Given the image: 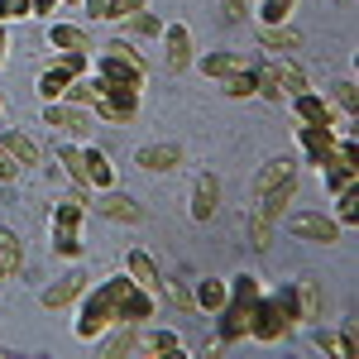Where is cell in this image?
<instances>
[{
  "label": "cell",
  "instance_id": "1",
  "mask_svg": "<svg viewBox=\"0 0 359 359\" xmlns=\"http://www.w3.org/2000/svg\"><path fill=\"white\" fill-rule=\"evenodd\" d=\"M77 340L82 345H96L111 326H139V321H154L158 316V302L149 287H139L130 273H111L101 278L96 287L86 283V292L77 297Z\"/></svg>",
  "mask_w": 359,
  "mask_h": 359
},
{
  "label": "cell",
  "instance_id": "2",
  "mask_svg": "<svg viewBox=\"0 0 359 359\" xmlns=\"http://www.w3.org/2000/svg\"><path fill=\"white\" fill-rule=\"evenodd\" d=\"M302 326V306H297V287H278V292H259L254 302V321H249V340H264V345H278V340H292Z\"/></svg>",
  "mask_w": 359,
  "mask_h": 359
},
{
  "label": "cell",
  "instance_id": "3",
  "mask_svg": "<svg viewBox=\"0 0 359 359\" xmlns=\"http://www.w3.org/2000/svg\"><path fill=\"white\" fill-rule=\"evenodd\" d=\"M259 292H264V283H259L254 273H235V278H230V297H225V306L216 311V321H221L216 340H221L225 350H230L235 340H249V321H254V302H259Z\"/></svg>",
  "mask_w": 359,
  "mask_h": 359
},
{
  "label": "cell",
  "instance_id": "4",
  "mask_svg": "<svg viewBox=\"0 0 359 359\" xmlns=\"http://www.w3.org/2000/svg\"><path fill=\"white\" fill-rule=\"evenodd\" d=\"M287 230H292L297 240H306V245H326V249L345 240L340 221L326 216V211H292V216H287Z\"/></svg>",
  "mask_w": 359,
  "mask_h": 359
},
{
  "label": "cell",
  "instance_id": "5",
  "mask_svg": "<svg viewBox=\"0 0 359 359\" xmlns=\"http://www.w3.org/2000/svg\"><path fill=\"white\" fill-rule=\"evenodd\" d=\"M43 125L57 130V135H67V139H86L96 130V115L86 111V106H72V101H48L43 106Z\"/></svg>",
  "mask_w": 359,
  "mask_h": 359
},
{
  "label": "cell",
  "instance_id": "6",
  "mask_svg": "<svg viewBox=\"0 0 359 359\" xmlns=\"http://www.w3.org/2000/svg\"><path fill=\"white\" fill-rule=\"evenodd\" d=\"M335 139H340L335 125H302V130H297V144H302V154H306L311 168H326L335 158Z\"/></svg>",
  "mask_w": 359,
  "mask_h": 359
},
{
  "label": "cell",
  "instance_id": "7",
  "mask_svg": "<svg viewBox=\"0 0 359 359\" xmlns=\"http://www.w3.org/2000/svg\"><path fill=\"white\" fill-rule=\"evenodd\" d=\"M297 187H302V177L292 172V177H283V182H273L264 196H254V211L259 216H269V221H283L287 216V206L297 201Z\"/></svg>",
  "mask_w": 359,
  "mask_h": 359
},
{
  "label": "cell",
  "instance_id": "8",
  "mask_svg": "<svg viewBox=\"0 0 359 359\" xmlns=\"http://www.w3.org/2000/svg\"><path fill=\"white\" fill-rule=\"evenodd\" d=\"M163 48H168V67L172 72H187L192 67V57H196V48H192V29L187 25H163Z\"/></svg>",
  "mask_w": 359,
  "mask_h": 359
},
{
  "label": "cell",
  "instance_id": "9",
  "mask_svg": "<svg viewBox=\"0 0 359 359\" xmlns=\"http://www.w3.org/2000/svg\"><path fill=\"white\" fill-rule=\"evenodd\" d=\"M82 177L86 187H96V192H106V187H115V163L106 149H96V144H82Z\"/></svg>",
  "mask_w": 359,
  "mask_h": 359
},
{
  "label": "cell",
  "instance_id": "10",
  "mask_svg": "<svg viewBox=\"0 0 359 359\" xmlns=\"http://www.w3.org/2000/svg\"><path fill=\"white\" fill-rule=\"evenodd\" d=\"M292 115H297V125H335V106L311 86L292 96Z\"/></svg>",
  "mask_w": 359,
  "mask_h": 359
},
{
  "label": "cell",
  "instance_id": "11",
  "mask_svg": "<svg viewBox=\"0 0 359 359\" xmlns=\"http://www.w3.org/2000/svg\"><path fill=\"white\" fill-rule=\"evenodd\" d=\"M86 283H91V278H86L82 269L62 273V278L53 283V287H43V306H48V311H62V306H77V297L86 292Z\"/></svg>",
  "mask_w": 359,
  "mask_h": 359
},
{
  "label": "cell",
  "instance_id": "12",
  "mask_svg": "<svg viewBox=\"0 0 359 359\" xmlns=\"http://www.w3.org/2000/svg\"><path fill=\"white\" fill-rule=\"evenodd\" d=\"M216 211H221V182H216V172H201L196 177V192H192V221L211 225Z\"/></svg>",
  "mask_w": 359,
  "mask_h": 359
},
{
  "label": "cell",
  "instance_id": "13",
  "mask_svg": "<svg viewBox=\"0 0 359 359\" xmlns=\"http://www.w3.org/2000/svg\"><path fill=\"white\" fill-rule=\"evenodd\" d=\"M48 43H53L57 53H96L91 29H86V25H67V20L48 25Z\"/></svg>",
  "mask_w": 359,
  "mask_h": 359
},
{
  "label": "cell",
  "instance_id": "14",
  "mask_svg": "<svg viewBox=\"0 0 359 359\" xmlns=\"http://www.w3.org/2000/svg\"><path fill=\"white\" fill-rule=\"evenodd\" d=\"M135 168H144V172H172V168H182V149L177 144H144V149H135Z\"/></svg>",
  "mask_w": 359,
  "mask_h": 359
},
{
  "label": "cell",
  "instance_id": "15",
  "mask_svg": "<svg viewBox=\"0 0 359 359\" xmlns=\"http://www.w3.org/2000/svg\"><path fill=\"white\" fill-rule=\"evenodd\" d=\"M106 221H120V225H139L144 221V206H139L135 196H125V192H115V187H106L101 192V206H96Z\"/></svg>",
  "mask_w": 359,
  "mask_h": 359
},
{
  "label": "cell",
  "instance_id": "16",
  "mask_svg": "<svg viewBox=\"0 0 359 359\" xmlns=\"http://www.w3.org/2000/svg\"><path fill=\"white\" fill-rule=\"evenodd\" d=\"M254 57H240V53H201L192 57V67L201 72V77H216V82H225L230 72H240V67H249Z\"/></svg>",
  "mask_w": 359,
  "mask_h": 359
},
{
  "label": "cell",
  "instance_id": "17",
  "mask_svg": "<svg viewBox=\"0 0 359 359\" xmlns=\"http://www.w3.org/2000/svg\"><path fill=\"white\" fill-rule=\"evenodd\" d=\"M259 48L264 53H297L302 48V34L292 25H259Z\"/></svg>",
  "mask_w": 359,
  "mask_h": 359
},
{
  "label": "cell",
  "instance_id": "18",
  "mask_svg": "<svg viewBox=\"0 0 359 359\" xmlns=\"http://www.w3.org/2000/svg\"><path fill=\"white\" fill-rule=\"evenodd\" d=\"M86 221V196H62V201H53V216H48V225L53 230H82Z\"/></svg>",
  "mask_w": 359,
  "mask_h": 359
},
{
  "label": "cell",
  "instance_id": "19",
  "mask_svg": "<svg viewBox=\"0 0 359 359\" xmlns=\"http://www.w3.org/2000/svg\"><path fill=\"white\" fill-rule=\"evenodd\" d=\"M192 297H196V311H206V316H216L225 306V297H230V283H221V278H201L192 287Z\"/></svg>",
  "mask_w": 359,
  "mask_h": 359
},
{
  "label": "cell",
  "instance_id": "20",
  "mask_svg": "<svg viewBox=\"0 0 359 359\" xmlns=\"http://www.w3.org/2000/svg\"><path fill=\"white\" fill-rule=\"evenodd\" d=\"M96 345H101V359L130 355V350H139V326H111V331L101 335Z\"/></svg>",
  "mask_w": 359,
  "mask_h": 359
},
{
  "label": "cell",
  "instance_id": "21",
  "mask_svg": "<svg viewBox=\"0 0 359 359\" xmlns=\"http://www.w3.org/2000/svg\"><path fill=\"white\" fill-rule=\"evenodd\" d=\"M125 273L135 278L139 287H149V292L158 287V264H154L144 249H130V254H125Z\"/></svg>",
  "mask_w": 359,
  "mask_h": 359
},
{
  "label": "cell",
  "instance_id": "22",
  "mask_svg": "<svg viewBox=\"0 0 359 359\" xmlns=\"http://www.w3.org/2000/svg\"><path fill=\"white\" fill-rule=\"evenodd\" d=\"M316 350H321V355L355 359V335H350V321H345L340 331H316Z\"/></svg>",
  "mask_w": 359,
  "mask_h": 359
},
{
  "label": "cell",
  "instance_id": "23",
  "mask_svg": "<svg viewBox=\"0 0 359 359\" xmlns=\"http://www.w3.org/2000/svg\"><path fill=\"white\" fill-rule=\"evenodd\" d=\"M0 144L20 158V168H39V158H43V154H39V144H34L25 130H5V135H0Z\"/></svg>",
  "mask_w": 359,
  "mask_h": 359
},
{
  "label": "cell",
  "instance_id": "24",
  "mask_svg": "<svg viewBox=\"0 0 359 359\" xmlns=\"http://www.w3.org/2000/svg\"><path fill=\"white\" fill-rule=\"evenodd\" d=\"M292 287H297L302 321H321V316H326V306H321V283H316V278H302V283H292Z\"/></svg>",
  "mask_w": 359,
  "mask_h": 359
},
{
  "label": "cell",
  "instance_id": "25",
  "mask_svg": "<svg viewBox=\"0 0 359 359\" xmlns=\"http://www.w3.org/2000/svg\"><path fill=\"white\" fill-rule=\"evenodd\" d=\"M355 177H359L355 163H326V168H321V182H326V192H331V196L355 192Z\"/></svg>",
  "mask_w": 359,
  "mask_h": 359
},
{
  "label": "cell",
  "instance_id": "26",
  "mask_svg": "<svg viewBox=\"0 0 359 359\" xmlns=\"http://www.w3.org/2000/svg\"><path fill=\"white\" fill-rule=\"evenodd\" d=\"M120 25H125V39H135V43H144V39H158V34H163V20H158V15H149V10H139V15L120 20Z\"/></svg>",
  "mask_w": 359,
  "mask_h": 359
},
{
  "label": "cell",
  "instance_id": "27",
  "mask_svg": "<svg viewBox=\"0 0 359 359\" xmlns=\"http://www.w3.org/2000/svg\"><path fill=\"white\" fill-rule=\"evenodd\" d=\"M273 77H278V86H283V96H297V91L311 86V82H306V72L292 62V57H278V62H273Z\"/></svg>",
  "mask_w": 359,
  "mask_h": 359
},
{
  "label": "cell",
  "instance_id": "28",
  "mask_svg": "<svg viewBox=\"0 0 359 359\" xmlns=\"http://www.w3.org/2000/svg\"><path fill=\"white\" fill-rule=\"evenodd\" d=\"M254 96H264V101H287L283 86H278V77H273V62H269V57L254 62Z\"/></svg>",
  "mask_w": 359,
  "mask_h": 359
},
{
  "label": "cell",
  "instance_id": "29",
  "mask_svg": "<svg viewBox=\"0 0 359 359\" xmlns=\"http://www.w3.org/2000/svg\"><path fill=\"white\" fill-rule=\"evenodd\" d=\"M139 355H177L182 359V340L172 331H149V335H139Z\"/></svg>",
  "mask_w": 359,
  "mask_h": 359
},
{
  "label": "cell",
  "instance_id": "30",
  "mask_svg": "<svg viewBox=\"0 0 359 359\" xmlns=\"http://www.w3.org/2000/svg\"><path fill=\"white\" fill-rule=\"evenodd\" d=\"M292 172H297V163H292V158H269V163H264V172L254 177V196H264L269 187H273V182L292 177Z\"/></svg>",
  "mask_w": 359,
  "mask_h": 359
},
{
  "label": "cell",
  "instance_id": "31",
  "mask_svg": "<svg viewBox=\"0 0 359 359\" xmlns=\"http://www.w3.org/2000/svg\"><path fill=\"white\" fill-rule=\"evenodd\" d=\"M254 20L259 25H292V5L287 0H254Z\"/></svg>",
  "mask_w": 359,
  "mask_h": 359
},
{
  "label": "cell",
  "instance_id": "32",
  "mask_svg": "<svg viewBox=\"0 0 359 359\" xmlns=\"http://www.w3.org/2000/svg\"><path fill=\"white\" fill-rule=\"evenodd\" d=\"M0 259L10 264V273H25V240L5 225H0Z\"/></svg>",
  "mask_w": 359,
  "mask_h": 359
},
{
  "label": "cell",
  "instance_id": "33",
  "mask_svg": "<svg viewBox=\"0 0 359 359\" xmlns=\"http://www.w3.org/2000/svg\"><path fill=\"white\" fill-rule=\"evenodd\" d=\"M331 106H340V111L355 120V106H359V86H355V77H340V82L331 86V96H326Z\"/></svg>",
  "mask_w": 359,
  "mask_h": 359
},
{
  "label": "cell",
  "instance_id": "34",
  "mask_svg": "<svg viewBox=\"0 0 359 359\" xmlns=\"http://www.w3.org/2000/svg\"><path fill=\"white\" fill-rule=\"evenodd\" d=\"M254 62H259V57H254ZM254 62L225 77V96H235V101H245V96H254Z\"/></svg>",
  "mask_w": 359,
  "mask_h": 359
},
{
  "label": "cell",
  "instance_id": "35",
  "mask_svg": "<svg viewBox=\"0 0 359 359\" xmlns=\"http://www.w3.org/2000/svg\"><path fill=\"white\" fill-rule=\"evenodd\" d=\"M57 163L67 168V177H72L77 187H86V177H82V144H57Z\"/></svg>",
  "mask_w": 359,
  "mask_h": 359
},
{
  "label": "cell",
  "instance_id": "36",
  "mask_svg": "<svg viewBox=\"0 0 359 359\" xmlns=\"http://www.w3.org/2000/svg\"><path fill=\"white\" fill-rule=\"evenodd\" d=\"M53 254L57 259H82V230H53Z\"/></svg>",
  "mask_w": 359,
  "mask_h": 359
},
{
  "label": "cell",
  "instance_id": "37",
  "mask_svg": "<svg viewBox=\"0 0 359 359\" xmlns=\"http://www.w3.org/2000/svg\"><path fill=\"white\" fill-rule=\"evenodd\" d=\"M139 10H149V0H106L101 20H111V25H120V20H130V15H139Z\"/></svg>",
  "mask_w": 359,
  "mask_h": 359
},
{
  "label": "cell",
  "instance_id": "38",
  "mask_svg": "<svg viewBox=\"0 0 359 359\" xmlns=\"http://www.w3.org/2000/svg\"><path fill=\"white\" fill-rule=\"evenodd\" d=\"M273 225L269 216H259V211H249V240H254V249H269L273 245Z\"/></svg>",
  "mask_w": 359,
  "mask_h": 359
},
{
  "label": "cell",
  "instance_id": "39",
  "mask_svg": "<svg viewBox=\"0 0 359 359\" xmlns=\"http://www.w3.org/2000/svg\"><path fill=\"white\" fill-rule=\"evenodd\" d=\"M335 221H340V230H355V221H359L355 192H340V196H335Z\"/></svg>",
  "mask_w": 359,
  "mask_h": 359
},
{
  "label": "cell",
  "instance_id": "40",
  "mask_svg": "<svg viewBox=\"0 0 359 359\" xmlns=\"http://www.w3.org/2000/svg\"><path fill=\"white\" fill-rule=\"evenodd\" d=\"M168 297H172V306H182V311H196V297H192V287H187V283H177V278L168 283Z\"/></svg>",
  "mask_w": 359,
  "mask_h": 359
},
{
  "label": "cell",
  "instance_id": "41",
  "mask_svg": "<svg viewBox=\"0 0 359 359\" xmlns=\"http://www.w3.org/2000/svg\"><path fill=\"white\" fill-rule=\"evenodd\" d=\"M15 20H29V0H0V25H15Z\"/></svg>",
  "mask_w": 359,
  "mask_h": 359
},
{
  "label": "cell",
  "instance_id": "42",
  "mask_svg": "<svg viewBox=\"0 0 359 359\" xmlns=\"http://www.w3.org/2000/svg\"><path fill=\"white\" fill-rule=\"evenodd\" d=\"M20 172H25V168H20V158H15V154H10V149L0 144V182H15Z\"/></svg>",
  "mask_w": 359,
  "mask_h": 359
},
{
  "label": "cell",
  "instance_id": "43",
  "mask_svg": "<svg viewBox=\"0 0 359 359\" xmlns=\"http://www.w3.org/2000/svg\"><path fill=\"white\" fill-rule=\"evenodd\" d=\"M62 0H29V15H53Z\"/></svg>",
  "mask_w": 359,
  "mask_h": 359
},
{
  "label": "cell",
  "instance_id": "44",
  "mask_svg": "<svg viewBox=\"0 0 359 359\" xmlns=\"http://www.w3.org/2000/svg\"><path fill=\"white\" fill-rule=\"evenodd\" d=\"M225 15H230V20H245V15H249V0H225Z\"/></svg>",
  "mask_w": 359,
  "mask_h": 359
},
{
  "label": "cell",
  "instance_id": "45",
  "mask_svg": "<svg viewBox=\"0 0 359 359\" xmlns=\"http://www.w3.org/2000/svg\"><path fill=\"white\" fill-rule=\"evenodd\" d=\"M82 10L91 15V20H101V10H106V0H82Z\"/></svg>",
  "mask_w": 359,
  "mask_h": 359
},
{
  "label": "cell",
  "instance_id": "46",
  "mask_svg": "<svg viewBox=\"0 0 359 359\" xmlns=\"http://www.w3.org/2000/svg\"><path fill=\"white\" fill-rule=\"evenodd\" d=\"M5 53H10V25H0V67H5Z\"/></svg>",
  "mask_w": 359,
  "mask_h": 359
},
{
  "label": "cell",
  "instance_id": "47",
  "mask_svg": "<svg viewBox=\"0 0 359 359\" xmlns=\"http://www.w3.org/2000/svg\"><path fill=\"white\" fill-rule=\"evenodd\" d=\"M10 278H15V273H10V264L0 259V283H10Z\"/></svg>",
  "mask_w": 359,
  "mask_h": 359
},
{
  "label": "cell",
  "instance_id": "48",
  "mask_svg": "<svg viewBox=\"0 0 359 359\" xmlns=\"http://www.w3.org/2000/svg\"><path fill=\"white\" fill-rule=\"evenodd\" d=\"M0 106H5V96H0Z\"/></svg>",
  "mask_w": 359,
  "mask_h": 359
},
{
  "label": "cell",
  "instance_id": "49",
  "mask_svg": "<svg viewBox=\"0 0 359 359\" xmlns=\"http://www.w3.org/2000/svg\"><path fill=\"white\" fill-rule=\"evenodd\" d=\"M287 5H297V0H287Z\"/></svg>",
  "mask_w": 359,
  "mask_h": 359
}]
</instances>
